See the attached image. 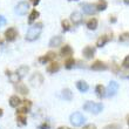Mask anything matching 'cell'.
<instances>
[{
	"label": "cell",
	"mask_w": 129,
	"mask_h": 129,
	"mask_svg": "<svg viewBox=\"0 0 129 129\" xmlns=\"http://www.w3.org/2000/svg\"><path fill=\"white\" fill-rule=\"evenodd\" d=\"M41 32H42V22H38V24L33 25L32 27L26 33V40L27 41H34L40 37Z\"/></svg>",
	"instance_id": "obj_1"
},
{
	"label": "cell",
	"mask_w": 129,
	"mask_h": 129,
	"mask_svg": "<svg viewBox=\"0 0 129 129\" xmlns=\"http://www.w3.org/2000/svg\"><path fill=\"white\" fill-rule=\"evenodd\" d=\"M83 109L86 112L93 113V114H99L100 112H102L103 109V106L101 103H98V102H93V101H87L83 105Z\"/></svg>",
	"instance_id": "obj_2"
},
{
	"label": "cell",
	"mask_w": 129,
	"mask_h": 129,
	"mask_svg": "<svg viewBox=\"0 0 129 129\" xmlns=\"http://www.w3.org/2000/svg\"><path fill=\"white\" fill-rule=\"evenodd\" d=\"M69 121H71V123L74 127H80V126H82V124L85 123L86 117L82 115L81 113L76 112V113H73V114L71 115V117H69Z\"/></svg>",
	"instance_id": "obj_3"
},
{
	"label": "cell",
	"mask_w": 129,
	"mask_h": 129,
	"mask_svg": "<svg viewBox=\"0 0 129 129\" xmlns=\"http://www.w3.org/2000/svg\"><path fill=\"white\" fill-rule=\"evenodd\" d=\"M28 10H29V4L27 1H20L15 6V13L19 15H25L28 12Z\"/></svg>",
	"instance_id": "obj_4"
},
{
	"label": "cell",
	"mask_w": 129,
	"mask_h": 129,
	"mask_svg": "<svg viewBox=\"0 0 129 129\" xmlns=\"http://www.w3.org/2000/svg\"><path fill=\"white\" fill-rule=\"evenodd\" d=\"M119 90V83L115 81H110L109 82L108 87L106 88V96H114Z\"/></svg>",
	"instance_id": "obj_5"
},
{
	"label": "cell",
	"mask_w": 129,
	"mask_h": 129,
	"mask_svg": "<svg viewBox=\"0 0 129 129\" xmlns=\"http://www.w3.org/2000/svg\"><path fill=\"white\" fill-rule=\"evenodd\" d=\"M44 82V76L40 74V73H34L29 78V83L33 87H38V86H41V83Z\"/></svg>",
	"instance_id": "obj_6"
},
{
	"label": "cell",
	"mask_w": 129,
	"mask_h": 129,
	"mask_svg": "<svg viewBox=\"0 0 129 129\" xmlns=\"http://www.w3.org/2000/svg\"><path fill=\"white\" fill-rule=\"evenodd\" d=\"M81 8H82V11H83L86 14H89V15L95 14L96 12H98L95 5H93V4H88V3L81 4Z\"/></svg>",
	"instance_id": "obj_7"
},
{
	"label": "cell",
	"mask_w": 129,
	"mask_h": 129,
	"mask_svg": "<svg viewBox=\"0 0 129 129\" xmlns=\"http://www.w3.org/2000/svg\"><path fill=\"white\" fill-rule=\"evenodd\" d=\"M17 37H18V32H17V29L13 27L8 28V29H6V32H5V39H6L7 41H14L17 39Z\"/></svg>",
	"instance_id": "obj_8"
},
{
	"label": "cell",
	"mask_w": 129,
	"mask_h": 129,
	"mask_svg": "<svg viewBox=\"0 0 129 129\" xmlns=\"http://www.w3.org/2000/svg\"><path fill=\"white\" fill-rule=\"evenodd\" d=\"M82 54L86 59H93L94 58V54H95V48L92 47V46H86L82 51Z\"/></svg>",
	"instance_id": "obj_9"
},
{
	"label": "cell",
	"mask_w": 129,
	"mask_h": 129,
	"mask_svg": "<svg viewBox=\"0 0 129 129\" xmlns=\"http://www.w3.org/2000/svg\"><path fill=\"white\" fill-rule=\"evenodd\" d=\"M71 21L75 26L80 25L82 22V14L80 13V12H73V13L71 14Z\"/></svg>",
	"instance_id": "obj_10"
},
{
	"label": "cell",
	"mask_w": 129,
	"mask_h": 129,
	"mask_svg": "<svg viewBox=\"0 0 129 129\" xmlns=\"http://www.w3.org/2000/svg\"><path fill=\"white\" fill-rule=\"evenodd\" d=\"M55 56H56V54H55L54 52H49V53H47V54L44 55V56H40V58H39V62H40V63H46V62H49V61H52V60H54Z\"/></svg>",
	"instance_id": "obj_11"
},
{
	"label": "cell",
	"mask_w": 129,
	"mask_h": 129,
	"mask_svg": "<svg viewBox=\"0 0 129 129\" xmlns=\"http://www.w3.org/2000/svg\"><path fill=\"white\" fill-rule=\"evenodd\" d=\"M107 68H108L107 64L102 61H95L90 66V69H93V71H106Z\"/></svg>",
	"instance_id": "obj_12"
},
{
	"label": "cell",
	"mask_w": 129,
	"mask_h": 129,
	"mask_svg": "<svg viewBox=\"0 0 129 129\" xmlns=\"http://www.w3.org/2000/svg\"><path fill=\"white\" fill-rule=\"evenodd\" d=\"M61 44H62V37L56 35V37H53L51 39V41H49V47H59Z\"/></svg>",
	"instance_id": "obj_13"
},
{
	"label": "cell",
	"mask_w": 129,
	"mask_h": 129,
	"mask_svg": "<svg viewBox=\"0 0 129 129\" xmlns=\"http://www.w3.org/2000/svg\"><path fill=\"white\" fill-rule=\"evenodd\" d=\"M76 88H78L81 93H86L89 89V86H88V83H87L86 81H82V80H80V81L76 82Z\"/></svg>",
	"instance_id": "obj_14"
},
{
	"label": "cell",
	"mask_w": 129,
	"mask_h": 129,
	"mask_svg": "<svg viewBox=\"0 0 129 129\" xmlns=\"http://www.w3.org/2000/svg\"><path fill=\"white\" fill-rule=\"evenodd\" d=\"M87 28L90 29V31H95L96 28H98V19L96 18H92V19H89L87 21V24H86Z\"/></svg>",
	"instance_id": "obj_15"
},
{
	"label": "cell",
	"mask_w": 129,
	"mask_h": 129,
	"mask_svg": "<svg viewBox=\"0 0 129 129\" xmlns=\"http://www.w3.org/2000/svg\"><path fill=\"white\" fill-rule=\"evenodd\" d=\"M20 103H21V100H20V98H19L18 95H12L10 98V105H11V107L17 108L18 106H20Z\"/></svg>",
	"instance_id": "obj_16"
},
{
	"label": "cell",
	"mask_w": 129,
	"mask_h": 129,
	"mask_svg": "<svg viewBox=\"0 0 129 129\" xmlns=\"http://www.w3.org/2000/svg\"><path fill=\"white\" fill-rule=\"evenodd\" d=\"M28 72H29V67L28 66H20L17 69V74L21 79V78H24V76H26V74H27Z\"/></svg>",
	"instance_id": "obj_17"
},
{
	"label": "cell",
	"mask_w": 129,
	"mask_h": 129,
	"mask_svg": "<svg viewBox=\"0 0 129 129\" xmlns=\"http://www.w3.org/2000/svg\"><path fill=\"white\" fill-rule=\"evenodd\" d=\"M60 71V64L58 62H51L47 66V72L48 73H55V72Z\"/></svg>",
	"instance_id": "obj_18"
},
{
	"label": "cell",
	"mask_w": 129,
	"mask_h": 129,
	"mask_svg": "<svg viewBox=\"0 0 129 129\" xmlns=\"http://www.w3.org/2000/svg\"><path fill=\"white\" fill-rule=\"evenodd\" d=\"M62 56H71L73 54V49H72L71 46H68V45H64L63 47L61 48V51H60Z\"/></svg>",
	"instance_id": "obj_19"
},
{
	"label": "cell",
	"mask_w": 129,
	"mask_h": 129,
	"mask_svg": "<svg viewBox=\"0 0 129 129\" xmlns=\"http://www.w3.org/2000/svg\"><path fill=\"white\" fill-rule=\"evenodd\" d=\"M6 74H7V76L10 78V81L12 82V83H19V80H20V78H19V75L15 73V74H13V73H11L10 71H6Z\"/></svg>",
	"instance_id": "obj_20"
},
{
	"label": "cell",
	"mask_w": 129,
	"mask_h": 129,
	"mask_svg": "<svg viewBox=\"0 0 129 129\" xmlns=\"http://www.w3.org/2000/svg\"><path fill=\"white\" fill-rule=\"evenodd\" d=\"M95 93L99 98H105L106 96V88L102 85H98L95 87Z\"/></svg>",
	"instance_id": "obj_21"
},
{
	"label": "cell",
	"mask_w": 129,
	"mask_h": 129,
	"mask_svg": "<svg viewBox=\"0 0 129 129\" xmlns=\"http://www.w3.org/2000/svg\"><path fill=\"white\" fill-rule=\"evenodd\" d=\"M108 41H109V38L107 37V35H102V37H100L98 39V41H96V46L101 48V47H103Z\"/></svg>",
	"instance_id": "obj_22"
},
{
	"label": "cell",
	"mask_w": 129,
	"mask_h": 129,
	"mask_svg": "<svg viewBox=\"0 0 129 129\" xmlns=\"http://www.w3.org/2000/svg\"><path fill=\"white\" fill-rule=\"evenodd\" d=\"M15 89L18 90V93H20V94H22V95L28 94V88L24 85V83H18V85L15 86Z\"/></svg>",
	"instance_id": "obj_23"
},
{
	"label": "cell",
	"mask_w": 129,
	"mask_h": 129,
	"mask_svg": "<svg viewBox=\"0 0 129 129\" xmlns=\"http://www.w3.org/2000/svg\"><path fill=\"white\" fill-rule=\"evenodd\" d=\"M107 6H108V4H107L106 0H99L98 4L95 5V7H96V10L98 11H106L107 10Z\"/></svg>",
	"instance_id": "obj_24"
},
{
	"label": "cell",
	"mask_w": 129,
	"mask_h": 129,
	"mask_svg": "<svg viewBox=\"0 0 129 129\" xmlns=\"http://www.w3.org/2000/svg\"><path fill=\"white\" fill-rule=\"evenodd\" d=\"M62 98H63L64 100H67V101H71L72 99H73V93H72L71 89L64 88L63 90H62Z\"/></svg>",
	"instance_id": "obj_25"
},
{
	"label": "cell",
	"mask_w": 129,
	"mask_h": 129,
	"mask_svg": "<svg viewBox=\"0 0 129 129\" xmlns=\"http://www.w3.org/2000/svg\"><path fill=\"white\" fill-rule=\"evenodd\" d=\"M39 15H40V13H39L37 10H33L31 12V14H29V17H28V22H29V24L34 22V21L37 20V18H39Z\"/></svg>",
	"instance_id": "obj_26"
},
{
	"label": "cell",
	"mask_w": 129,
	"mask_h": 129,
	"mask_svg": "<svg viewBox=\"0 0 129 129\" xmlns=\"http://www.w3.org/2000/svg\"><path fill=\"white\" fill-rule=\"evenodd\" d=\"M17 122H18V126L24 127V126H26V124H27V120H26L25 115L18 114V116H17Z\"/></svg>",
	"instance_id": "obj_27"
},
{
	"label": "cell",
	"mask_w": 129,
	"mask_h": 129,
	"mask_svg": "<svg viewBox=\"0 0 129 129\" xmlns=\"http://www.w3.org/2000/svg\"><path fill=\"white\" fill-rule=\"evenodd\" d=\"M119 41L122 42V44H129V32H126V33L121 34L119 38Z\"/></svg>",
	"instance_id": "obj_28"
},
{
	"label": "cell",
	"mask_w": 129,
	"mask_h": 129,
	"mask_svg": "<svg viewBox=\"0 0 129 129\" xmlns=\"http://www.w3.org/2000/svg\"><path fill=\"white\" fill-rule=\"evenodd\" d=\"M75 64V60L73 58H68L66 61H64V67L67 68V69H71V68L74 67Z\"/></svg>",
	"instance_id": "obj_29"
},
{
	"label": "cell",
	"mask_w": 129,
	"mask_h": 129,
	"mask_svg": "<svg viewBox=\"0 0 129 129\" xmlns=\"http://www.w3.org/2000/svg\"><path fill=\"white\" fill-rule=\"evenodd\" d=\"M61 26H62V29L64 32H67L71 29V24H69V21L68 20H62L61 21Z\"/></svg>",
	"instance_id": "obj_30"
},
{
	"label": "cell",
	"mask_w": 129,
	"mask_h": 129,
	"mask_svg": "<svg viewBox=\"0 0 129 129\" xmlns=\"http://www.w3.org/2000/svg\"><path fill=\"white\" fill-rule=\"evenodd\" d=\"M103 129H121V126H120V124H116V123H112V124L106 126Z\"/></svg>",
	"instance_id": "obj_31"
},
{
	"label": "cell",
	"mask_w": 129,
	"mask_h": 129,
	"mask_svg": "<svg viewBox=\"0 0 129 129\" xmlns=\"http://www.w3.org/2000/svg\"><path fill=\"white\" fill-rule=\"evenodd\" d=\"M122 66L124 68H128L129 69V55H127L126 58L123 59V61H122Z\"/></svg>",
	"instance_id": "obj_32"
},
{
	"label": "cell",
	"mask_w": 129,
	"mask_h": 129,
	"mask_svg": "<svg viewBox=\"0 0 129 129\" xmlns=\"http://www.w3.org/2000/svg\"><path fill=\"white\" fill-rule=\"evenodd\" d=\"M24 107H26L27 109H29L32 107V102L28 101V100H25V101H24Z\"/></svg>",
	"instance_id": "obj_33"
},
{
	"label": "cell",
	"mask_w": 129,
	"mask_h": 129,
	"mask_svg": "<svg viewBox=\"0 0 129 129\" xmlns=\"http://www.w3.org/2000/svg\"><path fill=\"white\" fill-rule=\"evenodd\" d=\"M5 24H6V19H5L3 15H0V27H1V26H4Z\"/></svg>",
	"instance_id": "obj_34"
},
{
	"label": "cell",
	"mask_w": 129,
	"mask_h": 129,
	"mask_svg": "<svg viewBox=\"0 0 129 129\" xmlns=\"http://www.w3.org/2000/svg\"><path fill=\"white\" fill-rule=\"evenodd\" d=\"M48 128H49V124H48V123H46V122H44L40 127H39V129H48Z\"/></svg>",
	"instance_id": "obj_35"
},
{
	"label": "cell",
	"mask_w": 129,
	"mask_h": 129,
	"mask_svg": "<svg viewBox=\"0 0 129 129\" xmlns=\"http://www.w3.org/2000/svg\"><path fill=\"white\" fill-rule=\"evenodd\" d=\"M83 129H96V127H95V124H87V126H85L83 127Z\"/></svg>",
	"instance_id": "obj_36"
},
{
	"label": "cell",
	"mask_w": 129,
	"mask_h": 129,
	"mask_svg": "<svg viewBox=\"0 0 129 129\" xmlns=\"http://www.w3.org/2000/svg\"><path fill=\"white\" fill-rule=\"evenodd\" d=\"M31 3L33 4L34 6H37V5H39V3H40V0H31Z\"/></svg>",
	"instance_id": "obj_37"
},
{
	"label": "cell",
	"mask_w": 129,
	"mask_h": 129,
	"mask_svg": "<svg viewBox=\"0 0 129 129\" xmlns=\"http://www.w3.org/2000/svg\"><path fill=\"white\" fill-rule=\"evenodd\" d=\"M110 22H116V18L115 17H110Z\"/></svg>",
	"instance_id": "obj_38"
},
{
	"label": "cell",
	"mask_w": 129,
	"mask_h": 129,
	"mask_svg": "<svg viewBox=\"0 0 129 129\" xmlns=\"http://www.w3.org/2000/svg\"><path fill=\"white\" fill-rule=\"evenodd\" d=\"M58 129H71V128H68V127H59Z\"/></svg>",
	"instance_id": "obj_39"
},
{
	"label": "cell",
	"mask_w": 129,
	"mask_h": 129,
	"mask_svg": "<svg viewBox=\"0 0 129 129\" xmlns=\"http://www.w3.org/2000/svg\"><path fill=\"white\" fill-rule=\"evenodd\" d=\"M123 3L126 4V5H129V0H123Z\"/></svg>",
	"instance_id": "obj_40"
},
{
	"label": "cell",
	"mask_w": 129,
	"mask_h": 129,
	"mask_svg": "<svg viewBox=\"0 0 129 129\" xmlns=\"http://www.w3.org/2000/svg\"><path fill=\"white\" fill-rule=\"evenodd\" d=\"M127 123H128V126H129V115L127 116Z\"/></svg>",
	"instance_id": "obj_41"
},
{
	"label": "cell",
	"mask_w": 129,
	"mask_h": 129,
	"mask_svg": "<svg viewBox=\"0 0 129 129\" xmlns=\"http://www.w3.org/2000/svg\"><path fill=\"white\" fill-rule=\"evenodd\" d=\"M3 115V109H0V116Z\"/></svg>",
	"instance_id": "obj_42"
},
{
	"label": "cell",
	"mask_w": 129,
	"mask_h": 129,
	"mask_svg": "<svg viewBox=\"0 0 129 129\" xmlns=\"http://www.w3.org/2000/svg\"><path fill=\"white\" fill-rule=\"evenodd\" d=\"M69 1H78V0H69Z\"/></svg>",
	"instance_id": "obj_43"
}]
</instances>
